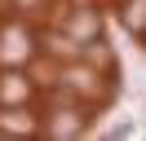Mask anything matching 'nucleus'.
Masks as SVG:
<instances>
[{
    "label": "nucleus",
    "instance_id": "obj_2",
    "mask_svg": "<svg viewBox=\"0 0 146 141\" xmlns=\"http://www.w3.org/2000/svg\"><path fill=\"white\" fill-rule=\"evenodd\" d=\"M0 53H5L9 62H22V57H27V35H22V31H5V44H0Z\"/></svg>",
    "mask_w": 146,
    "mask_h": 141
},
{
    "label": "nucleus",
    "instance_id": "obj_1",
    "mask_svg": "<svg viewBox=\"0 0 146 141\" xmlns=\"http://www.w3.org/2000/svg\"><path fill=\"white\" fill-rule=\"evenodd\" d=\"M27 93H31V88H27L22 75H5V79H0V97H5V101H27Z\"/></svg>",
    "mask_w": 146,
    "mask_h": 141
},
{
    "label": "nucleus",
    "instance_id": "obj_3",
    "mask_svg": "<svg viewBox=\"0 0 146 141\" xmlns=\"http://www.w3.org/2000/svg\"><path fill=\"white\" fill-rule=\"evenodd\" d=\"M71 35H75V40H84V35H98V18H93V13H80V18L71 22Z\"/></svg>",
    "mask_w": 146,
    "mask_h": 141
}]
</instances>
